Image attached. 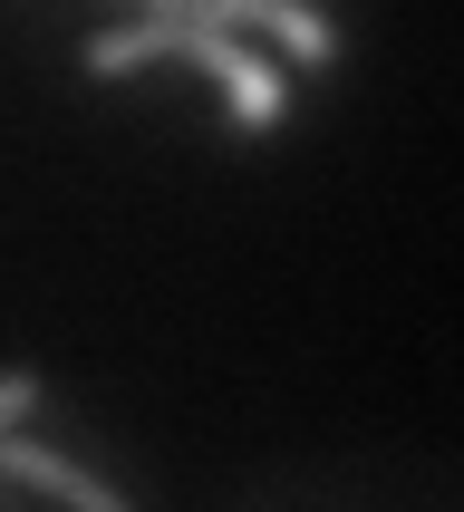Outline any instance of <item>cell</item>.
<instances>
[{
  "label": "cell",
  "mask_w": 464,
  "mask_h": 512,
  "mask_svg": "<svg viewBox=\"0 0 464 512\" xmlns=\"http://www.w3.org/2000/svg\"><path fill=\"white\" fill-rule=\"evenodd\" d=\"M145 58H203V78L223 87L232 136H271V126H281V97H290L281 58L242 49L213 0H184V10H145V20H126V29H97V39L78 49V68L87 78H126V68H145Z\"/></svg>",
  "instance_id": "cell-1"
},
{
  "label": "cell",
  "mask_w": 464,
  "mask_h": 512,
  "mask_svg": "<svg viewBox=\"0 0 464 512\" xmlns=\"http://www.w3.org/2000/svg\"><path fill=\"white\" fill-rule=\"evenodd\" d=\"M213 10H223L232 39L252 29V39H271L281 58H300V68H339V49H348L339 20H319V10H281V0H213Z\"/></svg>",
  "instance_id": "cell-2"
},
{
  "label": "cell",
  "mask_w": 464,
  "mask_h": 512,
  "mask_svg": "<svg viewBox=\"0 0 464 512\" xmlns=\"http://www.w3.org/2000/svg\"><path fill=\"white\" fill-rule=\"evenodd\" d=\"M0 474H10L20 493H49V503H68V512H126V493H116V484L78 474L68 455H49V445H29V435H0Z\"/></svg>",
  "instance_id": "cell-3"
},
{
  "label": "cell",
  "mask_w": 464,
  "mask_h": 512,
  "mask_svg": "<svg viewBox=\"0 0 464 512\" xmlns=\"http://www.w3.org/2000/svg\"><path fill=\"white\" fill-rule=\"evenodd\" d=\"M29 406H39V377H29V368H10V377H0V435H20V416H29Z\"/></svg>",
  "instance_id": "cell-4"
},
{
  "label": "cell",
  "mask_w": 464,
  "mask_h": 512,
  "mask_svg": "<svg viewBox=\"0 0 464 512\" xmlns=\"http://www.w3.org/2000/svg\"><path fill=\"white\" fill-rule=\"evenodd\" d=\"M0 512H20V484H10V474H0Z\"/></svg>",
  "instance_id": "cell-5"
}]
</instances>
